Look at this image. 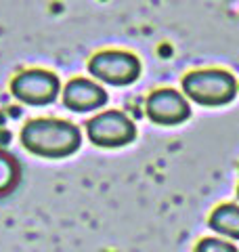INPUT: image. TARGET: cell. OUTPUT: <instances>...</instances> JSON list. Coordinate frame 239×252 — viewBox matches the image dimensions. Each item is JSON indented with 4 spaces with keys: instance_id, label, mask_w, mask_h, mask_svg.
<instances>
[{
    "instance_id": "1",
    "label": "cell",
    "mask_w": 239,
    "mask_h": 252,
    "mask_svg": "<svg viewBox=\"0 0 239 252\" xmlns=\"http://www.w3.org/2000/svg\"><path fill=\"white\" fill-rule=\"evenodd\" d=\"M21 143L28 152L49 160H61L74 152H78L82 143L80 128L65 120H53V118H40L23 126Z\"/></svg>"
},
{
    "instance_id": "2",
    "label": "cell",
    "mask_w": 239,
    "mask_h": 252,
    "mask_svg": "<svg viewBox=\"0 0 239 252\" xmlns=\"http://www.w3.org/2000/svg\"><path fill=\"white\" fill-rule=\"evenodd\" d=\"M182 93L199 105L218 107L233 101L237 82L225 69H204V72H191L182 78Z\"/></svg>"
},
{
    "instance_id": "3",
    "label": "cell",
    "mask_w": 239,
    "mask_h": 252,
    "mask_svg": "<svg viewBox=\"0 0 239 252\" xmlns=\"http://www.w3.org/2000/svg\"><path fill=\"white\" fill-rule=\"evenodd\" d=\"M89 139L99 147H122L128 145L137 137V128L128 116L118 109L97 114L92 120L86 122Z\"/></svg>"
},
{
    "instance_id": "4",
    "label": "cell",
    "mask_w": 239,
    "mask_h": 252,
    "mask_svg": "<svg viewBox=\"0 0 239 252\" xmlns=\"http://www.w3.org/2000/svg\"><path fill=\"white\" fill-rule=\"evenodd\" d=\"M89 72L111 86H126L141 76V61L124 51H103L90 59Z\"/></svg>"
},
{
    "instance_id": "5",
    "label": "cell",
    "mask_w": 239,
    "mask_h": 252,
    "mask_svg": "<svg viewBox=\"0 0 239 252\" xmlns=\"http://www.w3.org/2000/svg\"><path fill=\"white\" fill-rule=\"evenodd\" d=\"M11 91L19 101L28 105H49L57 99L59 78L46 69H30L15 76Z\"/></svg>"
},
{
    "instance_id": "6",
    "label": "cell",
    "mask_w": 239,
    "mask_h": 252,
    "mask_svg": "<svg viewBox=\"0 0 239 252\" xmlns=\"http://www.w3.org/2000/svg\"><path fill=\"white\" fill-rule=\"evenodd\" d=\"M191 114L187 99L172 89H162L149 94L147 99V116L151 122L159 126H177L185 122Z\"/></svg>"
},
{
    "instance_id": "7",
    "label": "cell",
    "mask_w": 239,
    "mask_h": 252,
    "mask_svg": "<svg viewBox=\"0 0 239 252\" xmlns=\"http://www.w3.org/2000/svg\"><path fill=\"white\" fill-rule=\"evenodd\" d=\"M63 103L74 112H90L107 103V93L86 78H74L63 91Z\"/></svg>"
},
{
    "instance_id": "8",
    "label": "cell",
    "mask_w": 239,
    "mask_h": 252,
    "mask_svg": "<svg viewBox=\"0 0 239 252\" xmlns=\"http://www.w3.org/2000/svg\"><path fill=\"white\" fill-rule=\"evenodd\" d=\"M210 227L220 235L239 240V208L233 204H222L210 217Z\"/></svg>"
},
{
    "instance_id": "9",
    "label": "cell",
    "mask_w": 239,
    "mask_h": 252,
    "mask_svg": "<svg viewBox=\"0 0 239 252\" xmlns=\"http://www.w3.org/2000/svg\"><path fill=\"white\" fill-rule=\"evenodd\" d=\"M19 179V166L11 156L0 154V193H6L15 187Z\"/></svg>"
},
{
    "instance_id": "10",
    "label": "cell",
    "mask_w": 239,
    "mask_h": 252,
    "mask_svg": "<svg viewBox=\"0 0 239 252\" xmlns=\"http://www.w3.org/2000/svg\"><path fill=\"white\" fill-rule=\"evenodd\" d=\"M195 252H237V248L229 242L222 240H214V238H206L197 244Z\"/></svg>"
},
{
    "instance_id": "11",
    "label": "cell",
    "mask_w": 239,
    "mask_h": 252,
    "mask_svg": "<svg viewBox=\"0 0 239 252\" xmlns=\"http://www.w3.org/2000/svg\"><path fill=\"white\" fill-rule=\"evenodd\" d=\"M237 198H239V189H237Z\"/></svg>"
}]
</instances>
